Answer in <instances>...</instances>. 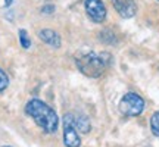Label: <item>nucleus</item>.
Here are the masks:
<instances>
[{
  "mask_svg": "<svg viewBox=\"0 0 159 147\" xmlns=\"http://www.w3.org/2000/svg\"><path fill=\"white\" fill-rule=\"evenodd\" d=\"M74 122H75V128L80 132H89L90 131V121L87 116L84 115H80V116H74Z\"/></svg>",
  "mask_w": 159,
  "mask_h": 147,
  "instance_id": "obj_8",
  "label": "nucleus"
},
{
  "mask_svg": "<svg viewBox=\"0 0 159 147\" xmlns=\"http://www.w3.org/2000/svg\"><path fill=\"white\" fill-rule=\"evenodd\" d=\"M25 112L28 116L34 119V122L44 132H47V134L56 132L57 125H59V118H57L56 112L49 105H46L44 102H41L39 99H33L27 103Z\"/></svg>",
  "mask_w": 159,
  "mask_h": 147,
  "instance_id": "obj_1",
  "label": "nucleus"
},
{
  "mask_svg": "<svg viewBox=\"0 0 159 147\" xmlns=\"http://www.w3.org/2000/svg\"><path fill=\"white\" fill-rule=\"evenodd\" d=\"M112 5L122 18H133L137 12L134 0H112Z\"/></svg>",
  "mask_w": 159,
  "mask_h": 147,
  "instance_id": "obj_6",
  "label": "nucleus"
},
{
  "mask_svg": "<svg viewBox=\"0 0 159 147\" xmlns=\"http://www.w3.org/2000/svg\"><path fill=\"white\" fill-rule=\"evenodd\" d=\"M5 147H11V146H5Z\"/></svg>",
  "mask_w": 159,
  "mask_h": 147,
  "instance_id": "obj_14",
  "label": "nucleus"
},
{
  "mask_svg": "<svg viewBox=\"0 0 159 147\" xmlns=\"http://www.w3.org/2000/svg\"><path fill=\"white\" fill-rule=\"evenodd\" d=\"M119 110L125 116H139L144 110V100L137 93H127L119 102Z\"/></svg>",
  "mask_w": 159,
  "mask_h": 147,
  "instance_id": "obj_3",
  "label": "nucleus"
},
{
  "mask_svg": "<svg viewBox=\"0 0 159 147\" xmlns=\"http://www.w3.org/2000/svg\"><path fill=\"white\" fill-rule=\"evenodd\" d=\"M19 41H21V46H22L24 49H30L31 40H30L28 33H27L25 29H21V31H19Z\"/></svg>",
  "mask_w": 159,
  "mask_h": 147,
  "instance_id": "obj_10",
  "label": "nucleus"
},
{
  "mask_svg": "<svg viewBox=\"0 0 159 147\" xmlns=\"http://www.w3.org/2000/svg\"><path fill=\"white\" fill-rule=\"evenodd\" d=\"M39 37L41 38L43 43L52 46L55 49L61 47V35L57 34L56 31H53V29H41L39 33Z\"/></svg>",
  "mask_w": 159,
  "mask_h": 147,
  "instance_id": "obj_7",
  "label": "nucleus"
},
{
  "mask_svg": "<svg viewBox=\"0 0 159 147\" xmlns=\"http://www.w3.org/2000/svg\"><path fill=\"white\" fill-rule=\"evenodd\" d=\"M85 12L93 22L100 24L106 19V7L102 0H85Z\"/></svg>",
  "mask_w": 159,
  "mask_h": 147,
  "instance_id": "obj_5",
  "label": "nucleus"
},
{
  "mask_svg": "<svg viewBox=\"0 0 159 147\" xmlns=\"http://www.w3.org/2000/svg\"><path fill=\"white\" fill-rule=\"evenodd\" d=\"M12 2H13V0H5V5H6V6H11Z\"/></svg>",
  "mask_w": 159,
  "mask_h": 147,
  "instance_id": "obj_13",
  "label": "nucleus"
},
{
  "mask_svg": "<svg viewBox=\"0 0 159 147\" xmlns=\"http://www.w3.org/2000/svg\"><path fill=\"white\" fill-rule=\"evenodd\" d=\"M150 128L156 137H159V112H155L152 119H150Z\"/></svg>",
  "mask_w": 159,
  "mask_h": 147,
  "instance_id": "obj_9",
  "label": "nucleus"
},
{
  "mask_svg": "<svg viewBox=\"0 0 159 147\" xmlns=\"http://www.w3.org/2000/svg\"><path fill=\"white\" fill-rule=\"evenodd\" d=\"M63 141L66 147H80L81 144L78 130L75 128L74 115L71 113L63 116Z\"/></svg>",
  "mask_w": 159,
  "mask_h": 147,
  "instance_id": "obj_4",
  "label": "nucleus"
},
{
  "mask_svg": "<svg viewBox=\"0 0 159 147\" xmlns=\"http://www.w3.org/2000/svg\"><path fill=\"white\" fill-rule=\"evenodd\" d=\"M111 56L108 53H87L83 55L77 59V66L81 72L84 74L85 77H90V78H97L100 77L109 65Z\"/></svg>",
  "mask_w": 159,
  "mask_h": 147,
  "instance_id": "obj_2",
  "label": "nucleus"
},
{
  "mask_svg": "<svg viewBox=\"0 0 159 147\" xmlns=\"http://www.w3.org/2000/svg\"><path fill=\"white\" fill-rule=\"evenodd\" d=\"M55 12V6L53 5H46L41 7V13H44V15H52Z\"/></svg>",
  "mask_w": 159,
  "mask_h": 147,
  "instance_id": "obj_12",
  "label": "nucleus"
},
{
  "mask_svg": "<svg viewBox=\"0 0 159 147\" xmlns=\"http://www.w3.org/2000/svg\"><path fill=\"white\" fill-rule=\"evenodd\" d=\"M7 85H9V78H7V75L5 74V71L0 69V91H3Z\"/></svg>",
  "mask_w": 159,
  "mask_h": 147,
  "instance_id": "obj_11",
  "label": "nucleus"
},
{
  "mask_svg": "<svg viewBox=\"0 0 159 147\" xmlns=\"http://www.w3.org/2000/svg\"><path fill=\"white\" fill-rule=\"evenodd\" d=\"M158 2H159V0H158Z\"/></svg>",
  "mask_w": 159,
  "mask_h": 147,
  "instance_id": "obj_15",
  "label": "nucleus"
}]
</instances>
